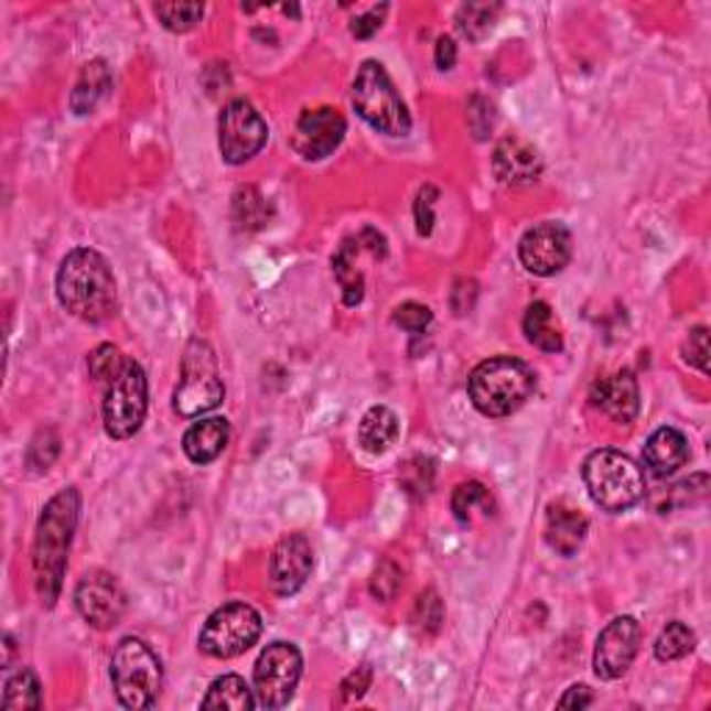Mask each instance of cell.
Instances as JSON below:
<instances>
[{"label":"cell","mask_w":711,"mask_h":711,"mask_svg":"<svg viewBox=\"0 0 711 711\" xmlns=\"http://www.w3.org/2000/svg\"><path fill=\"white\" fill-rule=\"evenodd\" d=\"M78 511H82V495H78V489L67 486L47 500L40 523H36L31 564H34L36 595L47 608L56 606L58 592H62L67 553L78 526Z\"/></svg>","instance_id":"cell-1"},{"label":"cell","mask_w":711,"mask_h":711,"mask_svg":"<svg viewBox=\"0 0 711 711\" xmlns=\"http://www.w3.org/2000/svg\"><path fill=\"white\" fill-rule=\"evenodd\" d=\"M58 303L84 323H104L117 309L111 267L98 250L78 248L64 256L56 272Z\"/></svg>","instance_id":"cell-2"},{"label":"cell","mask_w":711,"mask_h":711,"mask_svg":"<svg viewBox=\"0 0 711 711\" xmlns=\"http://www.w3.org/2000/svg\"><path fill=\"white\" fill-rule=\"evenodd\" d=\"M537 389L531 367L511 356L481 362L470 376V400L484 417H509Z\"/></svg>","instance_id":"cell-3"},{"label":"cell","mask_w":711,"mask_h":711,"mask_svg":"<svg viewBox=\"0 0 711 711\" xmlns=\"http://www.w3.org/2000/svg\"><path fill=\"white\" fill-rule=\"evenodd\" d=\"M584 484L595 506L608 515L634 509L645 497V473L643 467L625 453L601 448L590 453L584 462Z\"/></svg>","instance_id":"cell-4"},{"label":"cell","mask_w":711,"mask_h":711,"mask_svg":"<svg viewBox=\"0 0 711 711\" xmlns=\"http://www.w3.org/2000/svg\"><path fill=\"white\" fill-rule=\"evenodd\" d=\"M111 687L126 709H151L162 692V661L142 639H122L111 656Z\"/></svg>","instance_id":"cell-5"},{"label":"cell","mask_w":711,"mask_h":711,"mask_svg":"<svg viewBox=\"0 0 711 711\" xmlns=\"http://www.w3.org/2000/svg\"><path fill=\"white\" fill-rule=\"evenodd\" d=\"M353 106L365 122L387 137H406L411 131V117L400 100L392 78L378 62H365L353 82Z\"/></svg>","instance_id":"cell-6"},{"label":"cell","mask_w":711,"mask_h":711,"mask_svg":"<svg viewBox=\"0 0 711 711\" xmlns=\"http://www.w3.org/2000/svg\"><path fill=\"white\" fill-rule=\"evenodd\" d=\"M226 387H223L220 370L212 345L203 340H192L181 362V378L175 387L173 406L181 417H201L223 403Z\"/></svg>","instance_id":"cell-7"},{"label":"cell","mask_w":711,"mask_h":711,"mask_svg":"<svg viewBox=\"0 0 711 711\" xmlns=\"http://www.w3.org/2000/svg\"><path fill=\"white\" fill-rule=\"evenodd\" d=\"M148 414V378L133 359L109 384L104 400V425L111 440H128L142 429Z\"/></svg>","instance_id":"cell-8"},{"label":"cell","mask_w":711,"mask_h":711,"mask_svg":"<svg viewBox=\"0 0 711 711\" xmlns=\"http://www.w3.org/2000/svg\"><path fill=\"white\" fill-rule=\"evenodd\" d=\"M261 636V617L248 603H226L206 620L201 650L212 659H234L254 648Z\"/></svg>","instance_id":"cell-9"},{"label":"cell","mask_w":711,"mask_h":711,"mask_svg":"<svg viewBox=\"0 0 711 711\" xmlns=\"http://www.w3.org/2000/svg\"><path fill=\"white\" fill-rule=\"evenodd\" d=\"M303 672V656L295 645L272 643L261 650L254 670V694L261 709H281L295 694Z\"/></svg>","instance_id":"cell-10"},{"label":"cell","mask_w":711,"mask_h":711,"mask_svg":"<svg viewBox=\"0 0 711 711\" xmlns=\"http://www.w3.org/2000/svg\"><path fill=\"white\" fill-rule=\"evenodd\" d=\"M220 153L228 164H245L265 148L267 122L248 100H231L220 115Z\"/></svg>","instance_id":"cell-11"},{"label":"cell","mask_w":711,"mask_h":711,"mask_svg":"<svg viewBox=\"0 0 711 711\" xmlns=\"http://www.w3.org/2000/svg\"><path fill=\"white\" fill-rule=\"evenodd\" d=\"M570 256H573V237L561 223L534 226L520 239V261L534 276H556L570 265Z\"/></svg>","instance_id":"cell-12"},{"label":"cell","mask_w":711,"mask_h":711,"mask_svg":"<svg viewBox=\"0 0 711 711\" xmlns=\"http://www.w3.org/2000/svg\"><path fill=\"white\" fill-rule=\"evenodd\" d=\"M76 606L78 614H82L93 628H115L122 620V614H126V592L117 584L115 575L104 573V570H93V573L84 575L82 584H78Z\"/></svg>","instance_id":"cell-13"},{"label":"cell","mask_w":711,"mask_h":711,"mask_svg":"<svg viewBox=\"0 0 711 711\" xmlns=\"http://www.w3.org/2000/svg\"><path fill=\"white\" fill-rule=\"evenodd\" d=\"M643 645V628L634 617H617L601 631L595 645V672L603 681L625 676Z\"/></svg>","instance_id":"cell-14"},{"label":"cell","mask_w":711,"mask_h":711,"mask_svg":"<svg viewBox=\"0 0 711 711\" xmlns=\"http://www.w3.org/2000/svg\"><path fill=\"white\" fill-rule=\"evenodd\" d=\"M345 117L331 106H320V109L303 111L298 120L295 139L292 146L309 162H320V159L331 157L345 139Z\"/></svg>","instance_id":"cell-15"},{"label":"cell","mask_w":711,"mask_h":711,"mask_svg":"<svg viewBox=\"0 0 711 711\" xmlns=\"http://www.w3.org/2000/svg\"><path fill=\"white\" fill-rule=\"evenodd\" d=\"M312 545L303 534H290L270 556V584L281 597L295 595L312 575Z\"/></svg>","instance_id":"cell-16"},{"label":"cell","mask_w":711,"mask_h":711,"mask_svg":"<svg viewBox=\"0 0 711 711\" xmlns=\"http://www.w3.org/2000/svg\"><path fill=\"white\" fill-rule=\"evenodd\" d=\"M492 170H495L497 181L509 186L534 184L542 175V157L523 137H506L497 142L495 153H492Z\"/></svg>","instance_id":"cell-17"},{"label":"cell","mask_w":711,"mask_h":711,"mask_svg":"<svg viewBox=\"0 0 711 711\" xmlns=\"http://www.w3.org/2000/svg\"><path fill=\"white\" fill-rule=\"evenodd\" d=\"M592 403L614 422H623V425L634 422V417L639 414V384H636L634 373L623 370L601 378L592 387Z\"/></svg>","instance_id":"cell-18"},{"label":"cell","mask_w":711,"mask_h":711,"mask_svg":"<svg viewBox=\"0 0 711 711\" xmlns=\"http://www.w3.org/2000/svg\"><path fill=\"white\" fill-rule=\"evenodd\" d=\"M586 528H590V523L579 509L553 504L548 509V520H545V539H548L550 550H556L559 556H575L584 545Z\"/></svg>","instance_id":"cell-19"},{"label":"cell","mask_w":711,"mask_h":711,"mask_svg":"<svg viewBox=\"0 0 711 711\" xmlns=\"http://www.w3.org/2000/svg\"><path fill=\"white\" fill-rule=\"evenodd\" d=\"M645 467L656 475V478H667V475L678 473L689 459L687 437L678 429H659L650 434L645 442Z\"/></svg>","instance_id":"cell-20"},{"label":"cell","mask_w":711,"mask_h":711,"mask_svg":"<svg viewBox=\"0 0 711 711\" xmlns=\"http://www.w3.org/2000/svg\"><path fill=\"white\" fill-rule=\"evenodd\" d=\"M228 434H231V429H228L226 417H208V420L195 422L184 434V453L195 464L215 462L226 451Z\"/></svg>","instance_id":"cell-21"},{"label":"cell","mask_w":711,"mask_h":711,"mask_svg":"<svg viewBox=\"0 0 711 711\" xmlns=\"http://www.w3.org/2000/svg\"><path fill=\"white\" fill-rule=\"evenodd\" d=\"M398 417L387 406H373L359 422V445L373 456H381L398 440Z\"/></svg>","instance_id":"cell-22"},{"label":"cell","mask_w":711,"mask_h":711,"mask_svg":"<svg viewBox=\"0 0 711 711\" xmlns=\"http://www.w3.org/2000/svg\"><path fill=\"white\" fill-rule=\"evenodd\" d=\"M109 87H111L109 64H106L104 58H95V62H89L87 67L82 69L76 89H73V95H69V106H73L76 115H89V111H95V106L100 104V98H104Z\"/></svg>","instance_id":"cell-23"},{"label":"cell","mask_w":711,"mask_h":711,"mask_svg":"<svg viewBox=\"0 0 711 711\" xmlns=\"http://www.w3.org/2000/svg\"><path fill=\"white\" fill-rule=\"evenodd\" d=\"M523 331H526V340L531 342L534 347L545 353H559L564 347V340H561V328L553 320V309L545 301L531 303L526 309V317H523Z\"/></svg>","instance_id":"cell-24"},{"label":"cell","mask_w":711,"mask_h":711,"mask_svg":"<svg viewBox=\"0 0 711 711\" xmlns=\"http://www.w3.org/2000/svg\"><path fill=\"white\" fill-rule=\"evenodd\" d=\"M254 689L245 683L239 676H223L208 687L206 698L201 700V709H231V711H248L256 709Z\"/></svg>","instance_id":"cell-25"},{"label":"cell","mask_w":711,"mask_h":711,"mask_svg":"<svg viewBox=\"0 0 711 711\" xmlns=\"http://www.w3.org/2000/svg\"><path fill=\"white\" fill-rule=\"evenodd\" d=\"M272 206L267 203V197L261 195L254 186H239L234 195V223L243 231H259L270 223Z\"/></svg>","instance_id":"cell-26"},{"label":"cell","mask_w":711,"mask_h":711,"mask_svg":"<svg viewBox=\"0 0 711 711\" xmlns=\"http://www.w3.org/2000/svg\"><path fill=\"white\" fill-rule=\"evenodd\" d=\"M42 705V687L40 678L29 670L20 667L18 672L7 678L3 683V709L7 711H25V709H40Z\"/></svg>","instance_id":"cell-27"},{"label":"cell","mask_w":711,"mask_h":711,"mask_svg":"<svg viewBox=\"0 0 711 711\" xmlns=\"http://www.w3.org/2000/svg\"><path fill=\"white\" fill-rule=\"evenodd\" d=\"M497 14H500V3H467L456 12L459 34L473 42L484 40L495 29Z\"/></svg>","instance_id":"cell-28"},{"label":"cell","mask_w":711,"mask_h":711,"mask_svg":"<svg viewBox=\"0 0 711 711\" xmlns=\"http://www.w3.org/2000/svg\"><path fill=\"white\" fill-rule=\"evenodd\" d=\"M353 250H356V243H345L334 256V276L340 281L342 292H345L347 306H356L365 295V278L353 267Z\"/></svg>","instance_id":"cell-29"},{"label":"cell","mask_w":711,"mask_h":711,"mask_svg":"<svg viewBox=\"0 0 711 711\" xmlns=\"http://www.w3.org/2000/svg\"><path fill=\"white\" fill-rule=\"evenodd\" d=\"M694 648V634L687 628L683 623H667V628L661 631L659 639H656L654 650H656V659L659 661H678L683 659V656L692 654Z\"/></svg>","instance_id":"cell-30"},{"label":"cell","mask_w":711,"mask_h":711,"mask_svg":"<svg viewBox=\"0 0 711 711\" xmlns=\"http://www.w3.org/2000/svg\"><path fill=\"white\" fill-rule=\"evenodd\" d=\"M451 509H453V515H456V520H462V523H470V517H473L475 509H481L484 515H489V509H492L489 489H486L481 481H467V484L456 486V492H453V500H451Z\"/></svg>","instance_id":"cell-31"},{"label":"cell","mask_w":711,"mask_h":711,"mask_svg":"<svg viewBox=\"0 0 711 711\" xmlns=\"http://www.w3.org/2000/svg\"><path fill=\"white\" fill-rule=\"evenodd\" d=\"M153 12L162 20L164 29L173 31V34H184L201 23L203 3H157Z\"/></svg>","instance_id":"cell-32"},{"label":"cell","mask_w":711,"mask_h":711,"mask_svg":"<svg viewBox=\"0 0 711 711\" xmlns=\"http://www.w3.org/2000/svg\"><path fill=\"white\" fill-rule=\"evenodd\" d=\"M87 365H89V376H93L95 381L111 384L117 376H120L122 367H126V356H122L115 345H100L89 353Z\"/></svg>","instance_id":"cell-33"},{"label":"cell","mask_w":711,"mask_h":711,"mask_svg":"<svg viewBox=\"0 0 711 711\" xmlns=\"http://www.w3.org/2000/svg\"><path fill=\"white\" fill-rule=\"evenodd\" d=\"M442 601L437 595V590H425L414 603V625L422 631V634H437L442 625Z\"/></svg>","instance_id":"cell-34"},{"label":"cell","mask_w":711,"mask_h":711,"mask_svg":"<svg viewBox=\"0 0 711 711\" xmlns=\"http://www.w3.org/2000/svg\"><path fill=\"white\" fill-rule=\"evenodd\" d=\"M56 456H58V437L56 431L45 429L31 440L29 453H25V462H29V467L34 470V473H42V470H47L53 462H56Z\"/></svg>","instance_id":"cell-35"},{"label":"cell","mask_w":711,"mask_h":711,"mask_svg":"<svg viewBox=\"0 0 711 711\" xmlns=\"http://www.w3.org/2000/svg\"><path fill=\"white\" fill-rule=\"evenodd\" d=\"M400 584H403V573L395 561H381V567L376 570L370 581V592L378 601H392L400 592Z\"/></svg>","instance_id":"cell-36"},{"label":"cell","mask_w":711,"mask_h":711,"mask_svg":"<svg viewBox=\"0 0 711 711\" xmlns=\"http://www.w3.org/2000/svg\"><path fill=\"white\" fill-rule=\"evenodd\" d=\"M431 309L422 306V303H403V306L395 309L392 314V323L400 325L403 331H409V334H422V331L429 328L431 325Z\"/></svg>","instance_id":"cell-37"},{"label":"cell","mask_w":711,"mask_h":711,"mask_svg":"<svg viewBox=\"0 0 711 711\" xmlns=\"http://www.w3.org/2000/svg\"><path fill=\"white\" fill-rule=\"evenodd\" d=\"M440 192L434 186H422L420 195L414 201V223H417V234L420 237H429L434 231V206Z\"/></svg>","instance_id":"cell-38"},{"label":"cell","mask_w":711,"mask_h":711,"mask_svg":"<svg viewBox=\"0 0 711 711\" xmlns=\"http://www.w3.org/2000/svg\"><path fill=\"white\" fill-rule=\"evenodd\" d=\"M683 359L700 373H709V331L703 325L689 331V340L683 342Z\"/></svg>","instance_id":"cell-39"},{"label":"cell","mask_w":711,"mask_h":711,"mask_svg":"<svg viewBox=\"0 0 711 711\" xmlns=\"http://www.w3.org/2000/svg\"><path fill=\"white\" fill-rule=\"evenodd\" d=\"M403 475H414V481H403L406 489L414 492V495H425L431 489V481H434V467H431L429 459H414V462L406 464Z\"/></svg>","instance_id":"cell-40"},{"label":"cell","mask_w":711,"mask_h":711,"mask_svg":"<svg viewBox=\"0 0 711 711\" xmlns=\"http://www.w3.org/2000/svg\"><path fill=\"white\" fill-rule=\"evenodd\" d=\"M370 683H373V670L367 665L359 667V670L351 672V676L342 681V698H345L347 703H351V700H359L362 694L370 689Z\"/></svg>","instance_id":"cell-41"},{"label":"cell","mask_w":711,"mask_h":711,"mask_svg":"<svg viewBox=\"0 0 711 711\" xmlns=\"http://www.w3.org/2000/svg\"><path fill=\"white\" fill-rule=\"evenodd\" d=\"M384 14H387V7L370 9V12H367V14H362V18L353 20V23H351V34L356 36V40H370V36L376 34L378 29H381Z\"/></svg>","instance_id":"cell-42"},{"label":"cell","mask_w":711,"mask_h":711,"mask_svg":"<svg viewBox=\"0 0 711 711\" xmlns=\"http://www.w3.org/2000/svg\"><path fill=\"white\" fill-rule=\"evenodd\" d=\"M595 703L592 692L586 687H570L564 698L559 700V709H586V705Z\"/></svg>","instance_id":"cell-43"},{"label":"cell","mask_w":711,"mask_h":711,"mask_svg":"<svg viewBox=\"0 0 711 711\" xmlns=\"http://www.w3.org/2000/svg\"><path fill=\"white\" fill-rule=\"evenodd\" d=\"M437 67L440 69H451L453 64H456V42L451 40V36H440L437 40Z\"/></svg>","instance_id":"cell-44"},{"label":"cell","mask_w":711,"mask_h":711,"mask_svg":"<svg viewBox=\"0 0 711 711\" xmlns=\"http://www.w3.org/2000/svg\"><path fill=\"white\" fill-rule=\"evenodd\" d=\"M12 654H14V639H12V636H7V659H3V670H9V661H12Z\"/></svg>","instance_id":"cell-45"}]
</instances>
